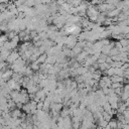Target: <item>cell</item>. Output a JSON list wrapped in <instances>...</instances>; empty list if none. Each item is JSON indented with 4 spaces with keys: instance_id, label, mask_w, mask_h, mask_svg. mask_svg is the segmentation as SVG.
Segmentation results:
<instances>
[{
    "instance_id": "obj_2",
    "label": "cell",
    "mask_w": 129,
    "mask_h": 129,
    "mask_svg": "<svg viewBox=\"0 0 129 129\" xmlns=\"http://www.w3.org/2000/svg\"><path fill=\"white\" fill-rule=\"evenodd\" d=\"M0 35H1V31H0Z\"/></svg>"
},
{
    "instance_id": "obj_1",
    "label": "cell",
    "mask_w": 129,
    "mask_h": 129,
    "mask_svg": "<svg viewBox=\"0 0 129 129\" xmlns=\"http://www.w3.org/2000/svg\"><path fill=\"white\" fill-rule=\"evenodd\" d=\"M46 58H47V55H46V54H44V53H41V54L39 55V57H37L36 61H37L38 63H42V62H45Z\"/></svg>"
}]
</instances>
